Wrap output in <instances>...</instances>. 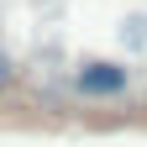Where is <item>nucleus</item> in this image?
<instances>
[{
  "mask_svg": "<svg viewBox=\"0 0 147 147\" xmlns=\"http://www.w3.org/2000/svg\"><path fill=\"white\" fill-rule=\"evenodd\" d=\"M5 84H11V58L0 53V89H5Z\"/></svg>",
  "mask_w": 147,
  "mask_h": 147,
  "instance_id": "nucleus-2",
  "label": "nucleus"
},
{
  "mask_svg": "<svg viewBox=\"0 0 147 147\" xmlns=\"http://www.w3.org/2000/svg\"><path fill=\"white\" fill-rule=\"evenodd\" d=\"M79 95H121L126 89V68H116V63H89V68H79L68 79Z\"/></svg>",
  "mask_w": 147,
  "mask_h": 147,
  "instance_id": "nucleus-1",
  "label": "nucleus"
}]
</instances>
